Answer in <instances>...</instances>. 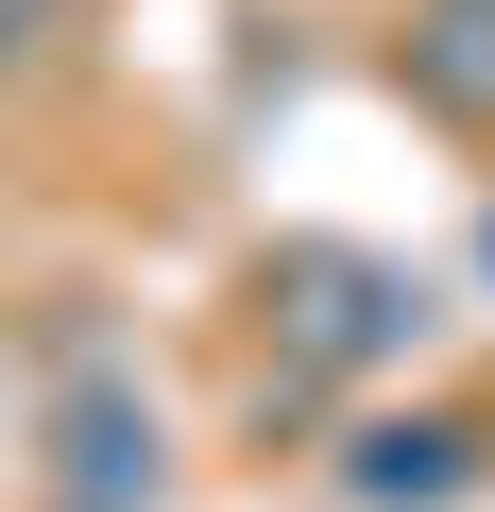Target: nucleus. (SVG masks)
Wrapping results in <instances>:
<instances>
[{
  "mask_svg": "<svg viewBox=\"0 0 495 512\" xmlns=\"http://www.w3.org/2000/svg\"><path fill=\"white\" fill-rule=\"evenodd\" d=\"M359 478H376V495H444V478H461V427H393Z\"/></svg>",
  "mask_w": 495,
  "mask_h": 512,
  "instance_id": "1",
  "label": "nucleus"
}]
</instances>
